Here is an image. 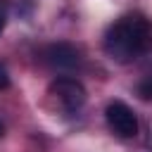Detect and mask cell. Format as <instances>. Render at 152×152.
Wrapping results in <instances>:
<instances>
[{"label": "cell", "mask_w": 152, "mask_h": 152, "mask_svg": "<svg viewBox=\"0 0 152 152\" xmlns=\"http://www.w3.org/2000/svg\"><path fill=\"white\" fill-rule=\"evenodd\" d=\"M81 50L71 43H52L43 50V62L52 69H59V71H71V69H78L81 66Z\"/></svg>", "instance_id": "277c9868"}, {"label": "cell", "mask_w": 152, "mask_h": 152, "mask_svg": "<svg viewBox=\"0 0 152 152\" xmlns=\"http://www.w3.org/2000/svg\"><path fill=\"white\" fill-rule=\"evenodd\" d=\"M2 135H5V124L0 121V138H2Z\"/></svg>", "instance_id": "ba28073f"}, {"label": "cell", "mask_w": 152, "mask_h": 152, "mask_svg": "<svg viewBox=\"0 0 152 152\" xmlns=\"http://www.w3.org/2000/svg\"><path fill=\"white\" fill-rule=\"evenodd\" d=\"M102 45L104 52L119 64L152 55V19H147L142 12H128L119 17L104 31Z\"/></svg>", "instance_id": "6da1fadb"}, {"label": "cell", "mask_w": 152, "mask_h": 152, "mask_svg": "<svg viewBox=\"0 0 152 152\" xmlns=\"http://www.w3.org/2000/svg\"><path fill=\"white\" fill-rule=\"evenodd\" d=\"M50 93L62 102V107L66 112H76L83 107L86 102V88L78 78H71V76H57L52 83H50Z\"/></svg>", "instance_id": "3957f363"}, {"label": "cell", "mask_w": 152, "mask_h": 152, "mask_svg": "<svg viewBox=\"0 0 152 152\" xmlns=\"http://www.w3.org/2000/svg\"><path fill=\"white\" fill-rule=\"evenodd\" d=\"M5 24H7V2L0 0V33L5 31Z\"/></svg>", "instance_id": "52a82bcc"}, {"label": "cell", "mask_w": 152, "mask_h": 152, "mask_svg": "<svg viewBox=\"0 0 152 152\" xmlns=\"http://www.w3.org/2000/svg\"><path fill=\"white\" fill-rule=\"evenodd\" d=\"M104 119H107V126L112 128V133H116L119 138H135L138 135V128H140L138 116L126 102H121V100L109 102L104 109Z\"/></svg>", "instance_id": "7a4b0ae2"}, {"label": "cell", "mask_w": 152, "mask_h": 152, "mask_svg": "<svg viewBox=\"0 0 152 152\" xmlns=\"http://www.w3.org/2000/svg\"><path fill=\"white\" fill-rule=\"evenodd\" d=\"M135 93H138V97H140V100L152 102V74H147V76L135 86Z\"/></svg>", "instance_id": "5b68a950"}, {"label": "cell", "mask_w": 152, "mask_h": 152, "mask_svg": "<svg viewBox=\"0 0 152 152\" xmlns=\"http://www.w3.org/2000/svg\"><path fill=\"white\" fill-rule=\"evenodd\" d=\"M10 86V71H7V66L0 62V90H5Z\"/></svg>", "instance_id": "8992f818"}]
</instances>
